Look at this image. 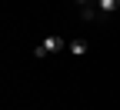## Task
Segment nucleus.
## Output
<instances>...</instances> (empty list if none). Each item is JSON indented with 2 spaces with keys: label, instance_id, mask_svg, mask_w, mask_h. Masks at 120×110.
I'll return each instance as SVG.
<instances>
[{
  "label": "nucleus",
  "instance_id": "1",
  "mask_svg": "<svg viewBox=\"0 0 120 110\" xmlns=\"http://www.w3.org/2000/svg\"><path fill=\"white\" fill-rule=\"evenodd\" d=\"M60 47H64V40H60V37H47V40H43V43L37 47V50H34V57H47V53L60 50Z\"/></svg>",
  "mask_w": 120,
  "mask_h": 110
},
{
  "label": "nucleus",
  "instance_id": "6",
  "mask_svg": "<svg viewBox=\"0 0 120 110\" xmlns=\"http://www.w3.org/2000/svg\"><path fill=\"white\" fill-rule=\"evenodd\" d=\"M94 4H97V0H94Z\"/></svg>",
  "mask_w": 120,
  "mask_h": 110
},
{
  "label": "nucleus",
  "instance_id": "3",
  "mask_svg": "<svg viewBox=\"0 0 120 110\" xmlns=\"http://www.w3.org/2000/svg\"><path fill=\"white\" fill-rule=\"evenodd\" d=\"M97 7H100V13H113L120 7V0H97Z\"/></svg>",
  "mask_w": 120,
  "mask_h": 110
},
{
  "label": "nucleus",
  "instance_id": "5",
  "mask_svg": "<svg viewBox=\"0 0 120 110\" xmlns=\"http://www.w3.org/2000/svg\"><path fill=\"white\" fill-rule=\"evenodd\" d=\"M77 4H80V7H83V4H90V0H77Z\"/></svg>",
  "mask_w": 120,
  "mask_h": 110
},
{
  "label": "nucleus",
  "instance_id": "4",
  "mask_svg": "<svg viewBox=\"0 0 120 110\" xmlns=\"http://www.w3.org/2000/svg\"><path fill=\"white\" fill-rule=\"evenodd\" d=\"M67 47H70V53H77V57H80V53H87V43H83V40H70Z\"/></svg>",
  "mask_w": 120,
  "mask_h": 110
},
{
  "label": "nucleus",
  "instance_id": "2",
  "mask_svg": "<svg viewBox=\"0 0 120 110\" xmlns=\"http://www.w3.org/2000/svg\"><path fill=\"white\" fill-rule=\"evenodd\" d=\"M97 13H100V7L94 4V0H90V4H83V7H80V17H83V20H97Z\"/></svg>",
  "mask_w": 120,
  "mask_h": 110
}]
</instances>
